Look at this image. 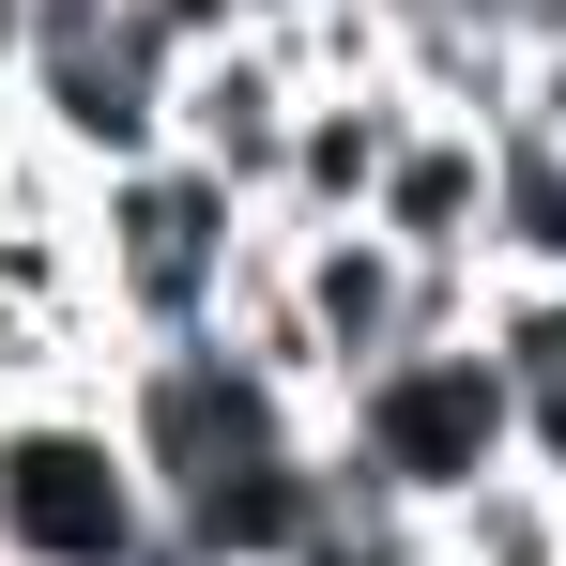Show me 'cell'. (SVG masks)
Here are the masks:
<instances>
[{
    "label": "cell",
    "mask_w": 566,
    "mask_h": 566,
    "mask_svg": "<svg viewBox=\"0 0 566 566\" xmlns=\"http://www.w3.org/2000/svg\"><path fill=\"white\" fill-rule=\"evenodd\" d=\"M398 138H413V77H337V93H306L291 123V169H276V230H353L398 169Z\"/></svg>",
    "instance_id": "obj_9"
},
{
    "label": "cell",
    "mask_w": 566,
    "mask_h": 566,
    "mask_svg": "<svg viewBox=\"0 0 566 566\" xmlns=\"http://www.w3.org/2000/svg\"><path fill=\"white\" fill-rule=\"evenodd\" d=\"M169 77H185V46H169L138 0H31V77H15V107H31V138H46L77 185L169 154Z\"/></svg>",
    "instance_id": "obj_4"
},
{
    "label": "cell",
    "mask_w": 566,
    "mask_h": 566,
    "mask_svg": "<svg viewBox=\"0 0 566 566\" xmlns=\"http://www.w3.org/2000/svg\"><path fill=\"white\" fill-rule=\"evenodd\" d=\"M138 15H154V31H169L185 62H199V46H230V31H245V0H138Z\"/></svg>",
    "instance_id": "obj_11"
},
{
    "label": "cell",
    "mask_w": 566,
    "mask_h": 566,
    "mask_svg": "<svg viewBox=\"0 0 566 566\" xmlns=\"http://www.w3.org/2000/svg\"><path fill=\"white\" fill-rule=\"evenodd\" d=\"M276 261H291V306H306V337H322V368H337V398L382 368V353H413L429 322V261H398L368 214L353 230H276Z\"/></svg>",
    "instance_id": "obj_8"
},
{
    "label": "cell",
    "mask_w": 566,
    "mask_h": 566,
    "mask_svg": "<svg viewBox=\"0 0 566 566\" xmlns=\"http://www.w3.org/2000/svg\"><path fill=\"white\" fill-rule=\"evenodd\" d=\"M107 413H123V444L154 460V490H169V505H185V490H214V474H245V460L322 444V413H306L291 382L245 368V353H230V322H214V337H169V353H123Z\"/></svg>",
    "instance_id": "obj_5"
},
{
    "label": "cell",
    "mask_w": 566,
    "mask_h": 566,
    "mask_svg": "<svg viewBox=\"0 0 566 566\" xmlns=\"http://www.w3.org/2000/svg\"><path fill=\"white\" fill-rule=\"evenodd\" d=\"M0 566H169V490L107 398L0 413Z\"/></svg>",
    "instance_id": "obj_3"
},
{
    "label": "cell",
    "mask_w": 566,
    "mask_h": 566,
    "mask_svg": "<svg viewBox=\"0 0 566 566\" xmlns=\"http://www.w3.org/2000/svg\"><path fill=\"white\" fill-rule=\"evenodd\" d=\"M31 77V0H0V93Z\"/></svg>",
    "instance_id": "obj_12"
},
{
    "label": "cell",
    "mask_w": 566,
    "mask_h": 566,
    "mask_svg": "<svg viewBox=\"0 0 566 566\" xmlns=\"http://www.w3.org/2000/svg\"><path fill=\"white\" fill-rule=\"evenodd\" d=\"M429 552L444 566H566V490L521 460V474H490L460 521H429Z\"/></svg>",
    "instance_id": "obj_10"
},
{
    "label": "cell",
    "mask_w": 566,
    "mask_h": 566,
    "mask_svg": "<svg viewBox=\"0 0 566 566\" xmlns=\"http://www.w3.org/2000/svg\"><path fill=\"white\" fill-rule=\"evenodd\" d=\"M261 199L214 185L199 154H154V169H107L93 185V291H107V337L123 353H169V337H214L230 291L261 261Z\"/></svg>",
    "instance_id": "obj_2"
},
{
    "label": "cell",
    "mask_w": 566,
    "mask_h": 566,
    "mask_svg": "<svg viewBox=\"0 0 566 566\" xmlns=\"http://www.w3.org/2000/svg\"><path fill=\"white\" fill-rule=\"evenodd\" d=\"M306 93L322 77L291 62V31H230V46H199L185 77H169V154H199L214 185H245V199H276Z\"/></svg>",
    "instance_id": "obj_7"
},
{
    "label": "cell",
    "mask_w": 566,
    "mask_h": 566,
    "mask_svg": "<svg viewBox=\"0 0 566 566\" xmlns=\"http://www.w3.org/2000/svg\"><path fill=\"white\" fill-rule=\"evenodd\" d=\"M368 230L429 276H490V230H505V123H460V107H413L398 169H382Z\"/></svg>",
    "instance_id": "obj_6"
},
{
    "label": "cell",
    "mask_w": 566,
    "mask_h": 566,
    "mask_svg": "<svg viewBox=\"0 0 566 566\" xmlns=\"http://www.w3.org/2000/svg\"><path fill=\"white\" fill-rule=\"evenodd\" d=\"M322 444H337V474H353L368 505H398V521H460L490 474L536 460V444H521V368L490 353V322L382 353V368L322 413Z\"/></svg>",
    "instance_id": "obj_1"
}]
</instances>
